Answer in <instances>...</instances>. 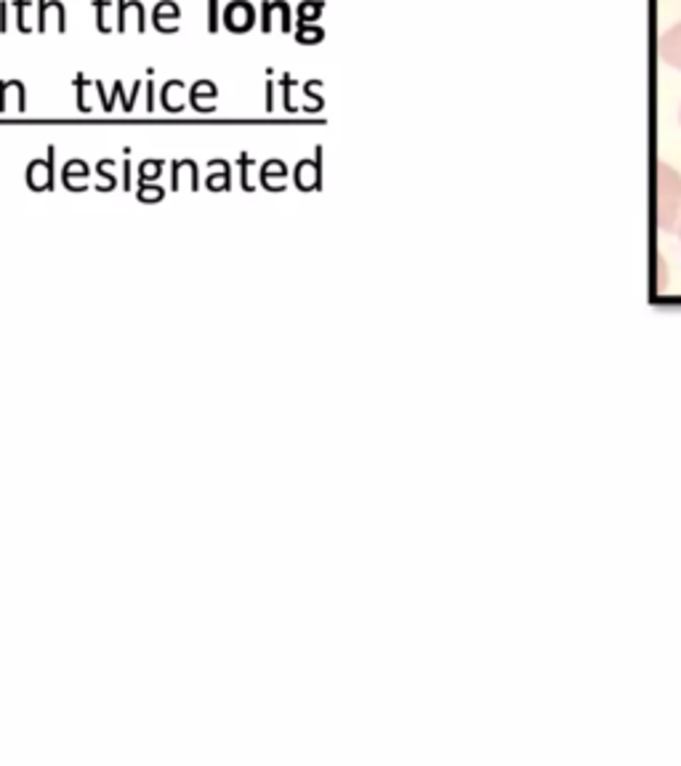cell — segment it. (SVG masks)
<instances>
[{"label": "cell", "mask_w": 681, "mask_h": 766, "mask_svg": "<svg viewBox=\"0 0 681 766\" xmlns=\"http://www.w3.org/2000/svg\"><path fill=\"white\" fill-rule=\"evenodd\" d=\"M681 215V176L668 163L655 165V224L673 232Z\"/></svg>", "instance_id": "obj_1"}, {"label": "cell", "mask_w": 681, "mask_h": 766, "mask_svg": "<svg viewBox=\"0 0 681 766\" xmlns=\"http://www.w3.org/2000/svg\"><path fill=\"white\" fill-rule=\"evenodd\" d=\"M256 24V9L248 3V0H230L224 5V27L230 33H248Z\"/></svg>", "instance_id": "obj_2"}, {"label": "cell", "mask_w": 681, "mask_h": 766, "mask_svg": "<svg viewBox=\"0 0 681 766\" xmlns=\"http://www.w3.org/2000/svg\"><path fill=\"white\" fill-rule=\"evenodd\" d=\"M657 57L671 70H681V22L668 27L657 40Z\"/></svg>", "instance_id": "obj_3"}, {"label": "cell", "mask_w": 681, "mask_h": 766, "mask_svg": "<svg viewBox=\"0 0 681 766\" xmlns=\"http://www.w3.org/2000/svg\"><path fill=\"white\" fill-rule=\"evenodd\" d=\"M182 9H178L173 0H160L158 5H154V14H152V24L158 33H176L178 27H182Z\"/></svg>", "instance_id": "obj_4"}, {"label": "cell", "mask_w": 681, "mask_h": 766, "mask_svg": "<svg viewBox=\"0 0 681 766\" xmlns=\"http://www.w3.org/2000/svg\"><path fill=\"white\" fill-rule=\"evenodd\" d=\"M49 22H57L59 33L67 29V16H64V3L62 0H38V33H46L49 29Z\"/></svg>", "instance_id": "obj_5"}, {"label": "cell", "mask_w": 681, "mask_h": 766, "mask_svg": "<svg viewBox=\"0 0 681 766\" xmlns=\"http://www.w3.org/2000/svg\"><path fill=\"white\" fill-rule=\"evenodd\" d=\"M27 104V96H25V86H22L20 81H3L0 83V110H16V112H25Z\"/></svg>", "instance_id": "obj_6"}, {"label": "cell", "mask_w": 681, "mask_h": 766, "mask_svg": "<svg viewBox=\"0 0 681 766\" xmlns=\"http://www.w3.org/2000/svg\"><path fill=\"white\" fill-rule=\"evenodd\" d=\"M14 5H16V27H20V33H33V20H35L33 0H14Z\"/></svg>", "instance_id": "obj_7"}, {"label": "cell", "mask_w": 681, "mask_h": 766, "mask_svg": "<svg viewBox=\"0 0 681 766\" xmlns=\"http://www.w3.org/2000/svg\"><path fill=\"white\" fill-rule=\"evenodd\" d=\"M322 9H325V3L322 0H304L301 5H298V24H317V20H320V14H322ZM296 24V27H298Z\"/></svg>", "instance_id": "obj_8"}, {"label": "cell", "mask_w": 681, "mask_h": 766, "mask_svg": "<svg viewBox=\"0 0 681 766\" xmlns=\"http://www.w3.org/2000/svg\"><path fill=\"white\" fill-rule=\"evenodd\" d=\"M325 38V29L317 27V24H298L296 27V40L301 46H314Z\"/></svg>", "instance_id": "obj_9"}, {"label": "cell", "mask_w": 681, "mask_h": 766, "mask_svg": "<svg viewBox=\"0 0 681 766\" xmlns=\"http://www.w3.org/2000/svg\"><path fill=\"white\" fill-rule=\"evenodd\" d=\"M202 96H208V99H216V86H213L211 81H197L193 86L189 101H193V107L197 112H202Z\"/></svg>", "instance_id": "obj_10"}, {"label": "cell", "mask_w": 681, "mask_h": 766, "mask_svg": "<svg viewBox=\"0 0 681 766\" xmlns=\"http://www.w3.org/2000/svg\"><path fill=\"white\" fill-rule=\"evenodd\" d=\"M309 182H317V168L304 160V163H298V184H301V187L307 189Z\"/></svg>", "instance_id": "obj_11"}, {"label": "cell", "mask_w": 681, "mask_h": 766, "mask_svg": "<svg viewBox=\"0 0 681 766\" xmlns=\"http://www.w3.org/2000/svg\"><path fill=\"white\" fill-rule=\"evenodd\" d=\"M94 5H97V27L99 33H110V22H107V5H110V0H94Z\"/></svg>", "instance_id": "obj_12"}, {"label": "cell", "mask_w": 681, "mask_h": 766, "mask_svg": "<svg viewBox=\"0 0 681 766\" xmlns=\"http://www.w3.org/2000/svg\"><path fill=\"white\" fill-rule=\"evenodd\" d=\"M221 20H219V0H208V29L211 33H219Z\"/></svg>", "instance_id": "obj_13"}, {"label": "cell", "mask_w": 681, "mask_h": 766, "mask_svg": "<svg viewBox=\"0 0 681 766\" xmlns=\"http://www.w3.org/2000/svg\"><path fill=\"white\" fill-rule=\"evenodd\" d=\"M9 29V9H5V0H0V33Z\"/></svg>", "instance_id": "obj_14"}, {"label": "cell", "mask_w": 681, "mask_h": 766, "mask_svg": "<svg viewBox=\"0 0 681 766\" xmlns=\"http://www.w3.org/2000/svg\"><path fill=\"white\" fill-rule=\"evenodd\" d=\"M154 168H160V163H145V168H141V176H158Z\"/></svg>", "instance_id": "obj_15"}, {"label": "cell", "mask_w": 681, "mask_h": 766, "mask_svg": "<svg viewBox=\"0 0 681 766\" xmlns=\"http://www.w3.org/2000/svg\"><path fill=\"white\" fill-rule=\"evenodd\" d=\"M147 110H154V88H152V83H147Z\"/></svg>", "instance_id": "obj_16"}, {"label": "cell", "mask_w": 681, "mask_h": 766, "mask_svg": "<svg viewBox=\"0 0 681 766\" xmlns=\"http://www.w3.org/2000/svg\"><path fill=\"white\" fill-rule=\"evenodd\" d=\"M679 123H681V107H679Z\"/></svg>", "instance_id": "obj_17"}, {"label": "cell", "mask_w": 681, "mask_h": 766, "mask_svg": "<svg viewBox=\"0 0 681 766\" xmlns=\"http://www.w3.org/2000/svg\"><path fill=\"white\" fill-rule=\"evenodd\" d=\"M679 239H681V226H679Z\"/></svg>", "instance_id": "obj_18"}]
</instances>
